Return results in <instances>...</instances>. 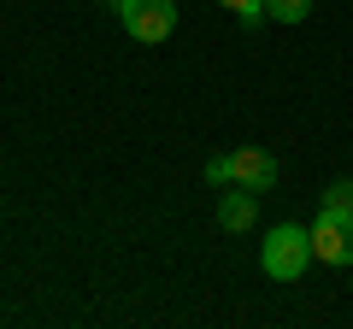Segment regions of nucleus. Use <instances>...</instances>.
<instances>
[{"instance_id":"obj_2","label":"nucleus","mask_w":353,"mask_h":329,"mask_svg":"<svg viewBox=\"0 0 353 329\" xmlns=\"http://www.w3.org/2000/svg\"><path fill=\"white\" fill-rule=\"evenodd\" d=\"M112 12H118V24H124L141 47H159V41H171V30H176V0H112Z\"/></svg>"},{"instance_id":"obj_7","label":"nucleus","mask_w":353,"mask_h":329,"mask_svg":"<svg viewBox=\"0 0 353 329\" xmlns=\"http://www.w3.org/2000/svg\"><path fill=\"white\" fill-rule=\"evenodd\" d=\"M201 177L212 182V189H230V182H236V171H230V153H218V159H206V164H201Z\"/></svg>"},{"instance_id":"obj_8","label":"nucleus","mask_w":353,"mask_h":329,"mask_svg":"<svg viewBox=\"0 0 353 329\" xmlns=\"http://www.w3.org/2000/svg\"><path fill=\"white\" fill-rule=\"evenodd\" d=\"M218 6H224V12H236L241 24H259V18H265V0H218Z\"/></svg>"},{"instance_id":"obj_1","label":"nucleus","mask_w":353,"mask_h":329,"mask_svg":"<svg viewBox=\"0 0 353 329\" xmlns=\"http://www.w3.org/2000/svg\"><path fill=\"white\" fill-rule=\"evenodd\" d=\"M259 265L271 282H301V270L312 265V229L301 224H277L271 235L259 241Z\"/></svg>"},{"instance_id":"obj_5","label":"nucleus","mask_w":353,"mask_h":329,"mask_svg":"<svg viewBox=\"0 0 353 329\" xmlns=\"http://www.w3.org/2000/svg\"><path fill=\"white\" fill-rule=\"evenodd\" d=\"M253 224H259V200H253V189L230 182L224 200H218V229H230V235H248Z\"/></svg>"},{"instance_id":"obj_6","label":"nucleus","mask_w":353,"mask_h":329,"mask_svg":"<svg viewBox=\"0 0 353 329\" xmlns=\"http://www.w3.org/2000/svg\"><path fill=\"white\" fill-rule=\"evenodd\" d=\"M265 18H277V24H306V18H312V0H265Z\"/></svg>"},{"instance_id":"obj_9","label":"nucleus","mask_w":353,"mask_h":329,"mask_svg":"<svg viewBox=\"0 0 353 329\" xmlns=\"http://www.w3.org/2000/svg\"><path fill=\"white\" fill-rule=\"evenodd\" d=\"M318 206H353V182H330Z\"/></svg>"},{"instance_id":"obj_4","label":"nucleus","mask_w":353,"mask_h":329,"mask_svg":"<svg viewBox=\"0 0 353 329\" xmlns=\"http://www.w3.org/2000/svg\"><path fill=\"white\" fill-rule=\"evenodd\" d=\"M230 171H236V182L253 189V194H265L271 182H277V159H271L265 147H236L230 153Z\"/></svg>"},{"instance_id":"obj_3","label":"nucleus","mask_w":353,"mask_h":329,"mask_svg":"<svg viewBox=\"0 0 353 329\" xmlns=\"http://www.w3.org/2000/svg\"><path fill=\"white\" fill-rule=\"evenodd\" d=\"M312 259L324 265H353V206H318L312 224Z\"/></svg>"}]
</instances>
